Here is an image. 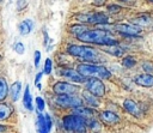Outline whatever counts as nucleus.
<instances>
[{
	"label": "nucleus",
	"instance_id": "nucleus-1",
	"mask_svg": "<svg viewBox=\"0 0 153 133\" xmlns=\"http://www.w3.org/2000/svg\"><path fill=\"white\" fill-rule=\"evenodd\" d=\"M78 40L85 43H92L98 46H117V41L110 35L108 30L104 29H94V30H87L80 36H78Z\"/></svg>",
	"mask_w": 153,
	"mask_h": 133
},
{
	"label": "nucleus",
	"instance_id": "nucleus-2",
	"mask_svg": "<svg viewBox=\"0 0 153 133\" xmlns=\"http://www.w3.org/2000/svg\"><path fill=\"white\" fill-rule=\"evenodd\" d=\"M67 53L84 62H90V64H94L98 62L100 59L98 52L88 46H78V44H69L66 48Z\"/></svg>",
	"mask_w": 153,
	"mask_h": 133
},
{
	"label": "nucleus",
	"instance_id": "nucleus-3",
	"mask_svg": "<svg viewBox=\"0 0 153 133\" xmlns=\"http://www.w3.org/2000/svg\"><path fill=\"white\" fill-rule=\"evenodd\" d=\"M76 71L86 78H99V79H108L111 77V72L104 67L96 64L84 62L76 66Z\"/></svg>",
	"mask_w": 153,
	"mask_h": 133
},
{
	"label": "nucleus",
	"instance_id": "nucleus-4",
	"mask_svg": "<svg viewBox=\"0 0 153 133\" xmlns=\"http://www.w3.org/2000/svg\"><path fill=\"white\" fill-rule=\"evenodd\" d=\"M62 125L66 129L74 133H85L86 132V120L85 117L78 114H69L62 119Z\"/></svg>",
	"mask_w": 153,
	"mask_h": 133
},
{
	"label": "nucleus",
	"instance_id": "nucleus-5",
	"mask_svg": "<svg viewBox=\"0 0 153 133\" xmlns=\"http://www.w3.org/2000/svg\"><path fill=\"white\" fill-rule=\"evenodd\" d=\"M76 19L84 23H90V24H98V25H103L109 23V18L108 16H105L104 13L100 12H94V13H82V14H78Z\"/></svg>",
	"mask_w": 153,
	"mask_h": 133
},
{
	"label": "nucleus",
	"instance_id": "nucleus-6",
	"mask_svg": "<svg viewBox=\"0 0 153 133\" xmlns=\"http://www.w3.org/2000/svg\"><path fill=\"white\" fill-rule=\"evenodd\" d=\"M85 87L87 91H90L98 98L105 95V85L99 78H88L85 83Z\"/></svg>",
	"mask_w": 153,
	"mask_h": 133
},
{
	"label": "nucleus",
	"instance_id": "nucleus-7",
	"mask_svg": "<svg viewBox=\"0 0 153 133\" xmlns=\"http://www.w3.org/2000/svg\"><path fill=\"white\" fill-rule=\"evenodd\" d=\"M56 104L63 108H79L82 104V99L76 97V96H71V95H60L55 98Z\"/></svg>",
	"mask_w": 153,
	"mask_h": 133
},
{
	"label": "nucleus",
	"instance_id": "nucleus-8",
	"mask_svg": "<svg viewBox=\"0 0 153 133\" xmlns=\"http://www.w3.org/2000/svg\"><path fill=\"white\" fill-rule=\"evenodd\" d=\"M115 29L120 34H122L124 36H139L142 32L141 26H137L135 24H124V23H121V24L115 25Z\"/></svg>",
	"mask_w": 153,
	"mask_h": 133
},
{
	"label": "nucleus",
	"instance_id": "nucleus-9",
	"mask_svg": "<svg viewBox=\"0 0 153 133\" xmlns=\"http://www.w3.org/2000/svg\"><path fill=\"white\" fill-rule=\"evenodd\" d=\"M53 90L56 95H72L78 91V86L69 84L67 81H57L54 84Z\"/></svg>",
	"mask_w": 153,
	"mask_h": 133
},
{
	"label": "nucleus",
	"instance_id": "nucleus-10",
	"mask_svg": "<svg viewBox=\"0 0 153 133\" xmlns=\"http://www.w3.org/2000/svg\"><path fill=\"white\" fill-rule=\"evenodd\" d=\"M60 73L62 77H65L72 81H75V83H82L86 80V77H84L76 69H73V68H63V69H61Z\"/></svg>",
	"mask_w": 153,
	"mask_h": 133
},
{
	"label": "nucleus",
	"instance_id": "nucleus-11",
	"mask_svg": "<svg viewBox=\"0 0 153 133\" xmlns=\"http://www.w3.org/2000/svg\"><path fill=\"white\" fill-rule=\"evenodd\" d=\"M134 83L142 87H152L153 86V74L152 73H141L135 75Z\"/></svg>",
	"mask_w": 153,
	"mask_h": 133
},
{
	"label": "nucleus",
	"instance_id": "nucleus-12",
	"mask_svg": "<svg viewBox=\"0 0 153 133\" xmlns=\"http://www.w3.org/2000/svg\"><path fill=\"white\" fill-rule=\"evenodd\" d=\"M123 108H124L129 114H131V115L135 116V117H139V116L141 115L140 107H139L137 103H136L135 101H133V99H129V98L124 99V101H123Z\"/></svg>",
	"mask_w": 153,
	"mask_h": 133
},
{
	"label": "nucleus",
	"instance_id": "nucleus-13",
	"mask_svg": "<svg viewBox=\"0 0 153 133\" xmlns=\"http://www.w3.org/2000/svg\"><path fill=\"white\" fill-rule=\"evenodd\" d=\"M99 117L103 122L105 123H109V125H112V123H117L120 121V116L114 113V111H110V110H104L99 114Z\"/></svg>",
	"mask_w": 153,
	"mask_h": 133
},
{
	"label": "nucleus",
	"instance_id": "nucleus-14",
	"mask_svg": "<svg viewBox=\"0 0 153 133\" xmlns=\"http://www.w3.org/2000/svg\"><path fill=\"white\" fill-rule=\"evenodd\" d=\"M36 128L38 133H49V129L47 127L45 122V116L43 114H37V120H36Z\"/></svg>",
	"mask_w": 153,
	"mask_h": 133
},
{
	"label": "nucleus",
	"instance_id": "nucleus-15",
	"mask_svg": "<svg viewBox=\"0 0 153 133\" xmlns=\"http://www.w3.org/2000/svg\"><path fill=\"white\" fill-rule=\"evenodd\" d=\"M33 28V22L31 19H24L23 22H20L18 29H19V34L20 35H29L31 32Z\"/></svg>",
	"mask_w": 153,
	"mask_h": 133
},
{
	"label": "nucleus",
	"instance_id": "nucleus-16",
	"mask_svg": "<svg viewBox=\"0 0 153 133\" xmlns=\"http://www.w3.org/2000/svg\"><path fill=\"white\" fill-rule=\"evenodd\" d=\"M82 97H84V99H85V102H86V104L87 105H90V107H93V108H96V107H98L99 105V101H98V97L97 96H94L93 93H91L90 91H84L82 92Z\"/></svg>",
	"mask_w": 153,
	"mask_h": 133
},
{
	"label": "nucleus",
	"instance_id": "nucleus-17",
	"mask_svg": "<svg viewBox=\"0 0 153 133\" xmlns=\"http://www.w3.org/2000/svg\"><path fill=\"white\" fill-rule=\"evenodd\" d=\"M10 91H11L12 99H13L14 102H16V101H18L19 95H20V91H22V84H20V81H14V83L11 85Z\"/></svg>",
	"mask_w": 153,
	"mask_h": 133
},
{
	"label": "nucleus",
	"instance_id": "nucleus-18",
	"mask_svg": "<svg viewBox=\"0 0 153 133\" xmlns=\"http://www.w3.org/2000/svg\"><path fill=\"white\" fill-rule=\"evenodd\" d=\"M23 104H24L25 109H27V110H32V109H33V107H32V99H31V95H30V89H29V86L25 87L24 96H23Z\"/></svg>",
	"mask_w": 153,
	"mask_h": 133
},
{
	"label": "nucleus",
	"instance_id": "nucleus-19",
	"mask_svg": "<svg viewBox=\"0 0 153 133\" xmlns=\"http://www.w3.org/2000/svg\"><path fill=\"white\" fill-rule=\"evenodd\" d=\"M74 114H78V115H80V116H82V117H90V116L94 115V110L91 109V108H88V107L81 105V107H79V108H75Z\"/></svg>",
	"mask_w": 153,
	"mask_h": 133
},
{
	"label": "nucleus",
	"instance_id": "nucleus-20",
	"mask_svg": "<svg viewBox=\"0 0 153 133\" xmlns=\"http://www.w3.org/2000/svg\"><path fill=\"white\" fill-rule=\"evenodd\" d=\"M151 22H152V19L148 16H140V17L133 19V24H135L137 26H147L151 24Z\"/></svg>",
	"mask_w": 153,
	"mask_h": 133
},
{
	"label": "nucleus",
	"instance_id": "nucleus-21",
	"mask_svg": "<svg viewBox=\"0 0 153 133\" xmlns=\"http://www.w3.org/2000/svg\"><path fill=\"white\" fill-rule=\"evenodd\" d=\"M11 114H12V108L7 104L0 103V121L6 120L7 117H10Z\"/></svg>",
	"mask_w": 153,
	"mask_h": 133
},
{
	"label": "nucleus",
	"instance_id": "nucleus-22",
	"mask_svg": "<svg viewBox=\"0 0 153 133\" xmlns=\"http://www.w3.org/2000/svg\"><path fill=\"white\" fill-rule=\"evenodd\" d=\"M8 93V85L5 78H0V102L7 97Z\"/></svg>",
	"mask_w": 153,
	"mask_h": 133
},
{
	"label": "nucleus",
	"instance_id": "nucleus-23",
	"mask_svg": "<svg viewBox=\"0 0 153 133\" xmlns=\"http://www.w3.org/2000/svg\"><path fill=\"white\" fill-rule=\"evenodd\" d=\"M122 65L126 67V68H133L135 65H136V60L134 59V56L131 55H127L123 58L122 60Z\"/></svg>",
	"mask_w": 153,
	"mask_h": 133
},
{
	"label": "nucleus",
	"instance_id": "nucleus-24",
	"mask_svg": "<svg viewBox=\"0 0 153 133\" xmlns=\"http://www.w3.org/2000/svg\"><path fill=\"white\" fill-rule=\"evenodd\" d=\"M85 31H87V28L85 25H73L71 28V32L74 35V36H80L81 34H84Z\"/></svg>",
	"mask_w": 153,
	"mask_h": 133
},
{
	"label": "nucleus",
	"instance_id": "nucleus-25",
	"mask_svg": "<svg viewBox=\"0 0 153 133\" xmlns=\"http://www.w3.org/2000/svg\"><path fill=\"white\" fill-rule=\"evenodd\" d=\"M106 52L110 53V54H112V55H115V56H121L123 54V49H121L117 46H110V47H108Z\"/></svg>",
	"mask_w": 153,
	"mask_h": 133
},
{
	"label": "nucleus",
	"instance_id": "nucleus-26",
	"mask_svg": "<svg viewBox=\"0 0 153 133\" xmlns=\"http://www.w3.org/2000/svg\"><path fill=\"white\" fill-rule=\"evenodd\" d=\"M44 107H45L44 99H43L42 97L37 96V97H36V108H37V113H38V111H42V110L44 109Z\"/></svg>",
	"mask_w": 153,
	"mask_h": 133
},
{
	"label": "nucleus",
	"instance_id": "nucleus-27",
	"mask_svg": "<svg viewBox=\"0 0 153 133\" xmlns=\"http://www.w3.org/2000/svg\"><path fill=\"white\" fill-rule=\"evenodd\" d=\"M51 65H53L51 60H50L49 58H47L45 61H44V69H43V72H44L45 74H50V73H51Z\"/></svg>",
	"mask_w": 153,
	"mask_h": 133
},
{
	"label": "nucleus",
	"instance_id": "nucleus-28",
	"mask_svg": "<svg viewBox=\"0 0 153 133\" xmlns=\"http://www.w3.org/2000/svg\"><path fill=\"white\" fill-rule=\"evenodd\" d=\"M142 68H143V71H145L146 73H152V72H153V62H151V61H145V62L142 64Z\"/></svg>",
	"mask_w": 153,
	"mask_h": 133
},
{
	"label": "nucleus",
	"instance_id": "nucleus-29",
	"mask_svg": "<svg viewBox=\"0 0 153 133\" xmlns=\"http://www.w3.org/2000/svg\"><path fill=\"white\" fill-rule=\"evenodd\" d=\"M88 127H90L91 129H93V131H99V129H100V125H99V122L96 121V120H91Z\"/></svg>",
	"mask_w": 153,
	"mask_h": 133
},
{
	"label": "nucleus",
	"instance_id": "nucleus-30",
	"mask_svg": "<svg viewBox=\"0 0 153 133\" xmlns=\"http://www.w3.org/2000/svg\"><path fill=\"white\" fill-rule=\"evenodd\" d=\"M33 65H35V67H38V64H39V61H41V52L39 50H36L35 52V54H33Z\"/></svg>",
	"mask_w": 153,
	"mask_h": 133
},
{
	"label": "nucleus",
	"instance_id": "nucleus-31",
	"mask_svg": "<svg viewBox=\"0 0 153 133\" xmlns=\"http://www.w3.org/2000/svg\"><path fill=\"white\" fill-rule=\"evenodd\" d=\"M14 50H16L18 54H23L24 50H25V49H24V44H23L22 42H18V43L14 46Z\"/></svg>",
	"mask_w": 153,
	"mask_h": 133
},
{
	"label": "nucleus",
	"instance_id": "nucleus-32",
	"mask_svg": "<svg viewBox=\"0 0 153 133\" xmlns=\"http://www.w3.org/2000/svg\"><path fill=\"white\" fill-rule=\"evenodd\" d=\"M120 10H121V7H120L118 5H110V6L108 7V11L111 12V13H114V12H118Z\"/></svg>",
	"mask_w": 153,
	"mask_h": 133
},
{
	"label": "nucleus",
	"instance_id": "nucleus-33",
	"mask_svg": "<svg viewBox=\"0 0 153 133\" xmlns=\"http://www.w3.org/2000/svg\"><path fill=\"white\" fill-rule=\"evenodd\" d=\"M42 72H38L37 74H36V79H35V85L36 86H38L39 85V80H41V78H42Z\"/></svg>",
	"mask_w": 153,
	"mask_h": 133
},
{
	"label": "nucleus",
	"instance_id": "nucleus-34",
	"mask_svg": "<svg viewBox=\"0 0 153 133\" xmlns=\"http://www.w3.org/2000/svg\"><path fill=\"white\" fill-rule=\"evenodd\" d=\"M104 2H105V0H94V1H93V4L97 5V6H100V5H103Z\"/></svg>",
	"mask_w": 153,
	"mask_h": 133
},
{
	"label": "nucleus",
	"instance_id": "nucleus-35",
	"mask_svg": "<svg viewBox=\"0 0 153 133\" xmlns=\"http://www.w3.org/2000/svg\"><path fill=\"white\" fill-rule=\"evenodd\" d=\"M4 131H6V127L5 126H0V133L4 132Z\"/></svg>",
	"mask_w": 153,
	"mask_h": 133
},
{
	"label": "nucleus",
	"instance_id": "nucleus-36",
	"mask_svg": "<svg viewBox=\"0 0 153 133\" xmlns=\"http://www.w3.org/2000/svg\"><path fill=\"white\" fill-rule=\"evenodd\" d=\"M121 1H126V2H130V1H134V0H121Z\"/></svg>",
	"mask_w": 153,
	"mask_h": 133
},
{
	"label": "nucleus",
	"instance_id": "nucleus-37",
	"mask_svg": "<svg viewBox=\"0 0 153 133\" xmlns=\"http://www.w3.org/2000/svg\"><path fill=\"white\" fill-rule=\"evenodd\" d=\"M148 1H149V2H153V0H148Z\"/></svg>",
	"mask_w": 153,
	"mask_h": 133
},
{
	"label": "nucleus",
	"instance_id": "nucleus-38",
	"mask_svg": "<svg viewBox=\"0 0 153 133\" xmlns=\"http://www.w3.org/2000/svg\"><path fill=\"white\" fill-rule=\"evenodd\" d=\"M0 59H1V56H0Z\"/></svg>",
	"mask_w": 153,
	"mask_h": 133
}]
</instances>
